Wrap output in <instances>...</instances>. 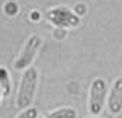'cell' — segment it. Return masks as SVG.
Segmentation results:
<instances>
[{
	"label": "cell",
	"mask_w": 122,
	"mask_h": 118,
	"mask_svg": "<svg viewBox=\"0 0 122 118\" xmlns=\"http://www.w3.org/2000/svg\"><path fill=\"white\" fill-rule=\"evenodd\" d=\"M37 84H38V71L37 67L29 66L28 69H25L18 84L17 97H15V106L18 109H26L30 107V104L34 103L37 92Z\"/></svg>",
	"instance_id": "1"
},
{
	"label": "cell",
	"mask_w": 122,
	"mask_h": 118,
	"mask_svg": "<svg viewBox=\"0 0 122 118\" xmlns=\"http://www.w3.org/2000/svg\"><path fill=\"white\" fill-rule=\"evenodd\" d=\"M47 18L53 26L64 29H73L81 25V17L67 6H55L47 9Z\"/></svg>",
	"instance_id": "2"
},
{
	"label": "cell",
	"mask_w": 122,
	"mask_h": 118,
	"mask_svg": "<svg viewBox=\"0 0 122 118\" xmlns=\"http://www.w3.org/2000/svg\"><path fill=\"white\" fill-rule=\"evenodd\" d=\"M41 43H43V39H41L38 34H32V35L28 39V41L25 43L20 55L15 58L14 62V69L15 71H25L32 64V62L35 60V57L38 54L41 48Z\"/></svg>",
	"instance_id": "3"
},
{
	"label": "cell",
	"mask_w": 122,
	"mask_h": 118,
	"mask_svg": "<svg viewBox=\"0 0 122 118\" xmlns=\"http://www.w3.org/2000/svg\"><path fill=\"white\" fill-rule=\"evenodd\" d=\"M107 97V81L104 78H95L90 84L89 90V101H87V109L92 115L101 113Z\"/></svg>",
	"instance_id": "4"
},
{
	"label": "cell",
	"mask_w": 122,
	"mask_h": 118,
	"mask_svg": "<svg viewBox=\"0 0 122 118\" xmlns=\"http://www.w3.org/2000/svg\"><path fill=\"white\" fill-rule=\"evenodd\" d=\"M107 110L113 115L122 112V77L114 80L112 89H110L108 98H107Z\"/></svg>",
	"instance_id": "5"
},
{
	"label": "cell",
	"mask_w": 122,
	"mask_h": 118,
	"mask_svg": "<svg viewBox=\"0 0 122 118\" xmlns=\"http://www.w3.org/2000/svg\"><path fill=\"white\" fill-rule=\"evenodd\" d=\"M0 89L3 97H8L11 94V77L6 67H0Z\"/></svg>",
	"instance_id": "6"
},
{
	"label": "cell",
	"mask_w": 122,
	"mask_h": 118,
	"mask_svg": "<svg viewBox=\"0 0 122 118\" xmlns=\"http://www.w3.org/2000/svg\"><path fill=\"white\" fill-rule=\"evenodd\" d=\"M44 118H76V110L72 107H60L49 112Z\"/></svg>",
	"instance_id": "7"
},
{
	"label": "cell",
	"mask_w": 122,
	"mask_h": 118,
	"mask_svg": "<svg viewBox=\"0 0 122 118\" xmlns=\"http://www.w3.org/2000/svg\"><path fill=\"white\" fill-rule=\"evenodd\" d=\"M15 118H38V110L35 107H26L21 110V113H18Z\"/></svg>",
	"instance_id": "8"
},
{
	"label": "cell",
	"mask_w": 122,
	"mask_h": 118,
	"mask_svg": "<svg viewBox=\"0 0 122 118\" xmlns=\"http://www.w3.org/2000/svg\"><path fill=\"white\" fill-rule=\"evenodd\" d=\"M17 11H18V8H17V3H15V2H8V3H6L5 12L8 14V16H14Z\"/></svg>",
	"instance_id": "9"
},
{
	"label": "cell",
	"mask_w": 122,
	"mask_h": 118,
	"mask_svg": "<svg viewBox=\"0 0 122 118\" xmlns=\"http://www.w3.org/2000/svg\"><path fill=\"white\" fill-rule=\"evenodd\" d=\"M30 20L38 22L40 20V12H38V11H32V12H30Z\"/></svg>",
	"instance_id": "10"
},
{
	"label": "cell",
	"mask_w": 122,
	"mask_h": 118,
	"mask_svg": "<svg viewBox=\"0 0 122 118\" xmlns=\"http://www.w3.org/2000/svg\"><path fill=\"white\" fill-rule=\"evenodd\" d=\"M2 97H3V94H2V89H0V100H2Z\"/></svg>",
	"instance_id": "11"
},
{
	"label": "cell",
	"mask_w": 122,
	"mask_h": 118,
	"mask_svg": "<svg viewBox=\"0 0 122 118\" xmlns=\"http://www.w3.org/2000/svg\"><path fill=\"white\" fill-rule=\"evenodd\" d=\"M90 118H98V115H93V117H90Z\"/></svg>",
	"instance_id": "12"
}]
</instances>
